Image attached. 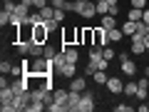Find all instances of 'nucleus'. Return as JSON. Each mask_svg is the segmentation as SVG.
Listing matches in <instances>:
<instances>
[{
    "label": "nucleus",
    "mask_w": 149,
    "mask_h": 112,
    "mask_svg": "<svg viewBox=\"0 0 149 112\" xmlns=\"http://www.w3.org/2000/svg\"><path fill=\"white\" fill-rule=\"evenodd\" d=\"M52 75L55 72V62L50 57H32V65H30V75Z\"/></svg>",
    "instance_id": "nucleus-1"
},
{
    "label": "nucleus",
    "mask_w": 149,
    "mask_h": 112,
    "mask_svg": "<svg viewBox=\"0 0 149 112\" xmlns=\"http://www.w3.org/2000/svg\"><path fill=\"white\" fill-rule=\"evenodd\" d=\"M92 40H95L92 45H102V48L112 45V43H109V32H107L102 25H100V27H92Z\"/></svg>",
    "instance_id": "nucleus-2"
},
{
    "label": "nucleus",
    "mask_w": 149,
    "mask_h": 112,
    "mask_svg": "<svg viewBox=\"0 0 149 112\" xmlns=\"http://www.w3.org/2000/svg\"><path fill=\"white\" fill-rule=\"evenodd\" d=\"M32 40L40 45H45L50 40V30L45 27V22H40V25H32Z\"/></svg>",
    "instance_id": "nucleus-3"
},
{
    "label": "nucleus",
    "mask_w": 149,
    "mask_h": 112,
    "mask_svg": "<svg viewBox=\"0 0 149 112\" xmlns=\"http://www.w3.org/2000/svg\"><path fill=\"white\" fill-rule=\"evenodd\" d=\"M92 110H95V95H92V92H82V100H80L77 112H92Z\"/></svg>",
    "instance_id": "nucleus-4"
},
{
    "label": "nucleus",
    "mask_w": 149,
    "mask_h": 112,
    "mask_svg": "<svg viewBox=\"0 0 149 112\" xmlns=\"http://www.w3.org/2000/svg\"><path fill=\"white\" fill-rule=\"evenodd\" d=\"M129 50H132V55H142L144 50H147V45H144V35L134 32V35H132V45H129Z\"/></svg>",
    "instance_id": "nucleus-5"
},
{
    "label": "nucleus",
    "mask_w": 149,
    "mask_h": 112,
    "mask_svg": "<svg viewBox=\"0 0 149 112\" xmlns=\"http://www.w3.org/2000/svg\"><path fill=\"white\" fill-rule=\"evenodd\" d=\"M80 100H82V92L70 90V95H67V112H77V107H80Z\"/></svg>",
    "instance_id": "nucleus-6"
},
{
    "label": "nucleus",
    "mask_w": 149,
    "mask_h": 112,
    "mask_svg": "<svg viewBox=\"0 0 149 112\" xmlns=\"http://www.w3.org/2000/svg\"><path fill=\"white\" fill-rule=\"evenodd\" d=\"M107 90H109L112 95H119V92H124V82L119 80V77H109V80H107Z\"/></svg>",
    "instance_id": "nucleus-7"
},
{
    "label": "nucleus",
    "mask_w": 149,
    "mask_h": 112,
    "mask_svg": "<svg viewBox=\"0 0 149 112\" xmlns=\"http://www.w3.org/2000/svg\"><path fill=\"white\" fill-rule=\"evenodd\" d=\"M119 62H122L119 67H122L124 75H134V72H137V62H134V60H129V57H124V55H122V57H119Z\"/></svg>",
    "instance_id": "nucleus-8"
},
{
    "label": "nucleus",
    "mask_w": 149,
    "mask_h": 112,
    "mask_svg": "<svg viewBox=\"0 0 149 112\" xmlns=\"http://www.w3.org/2000/svg\"><path fill=\"white\" fill-rule=\"evenodd\" d=\"M57 75H62V77H67V80H72L74 75H77V65H72V62H65L62 67L57 70Z\"/></svg>",
    "instance_id": "nucleus-9"
},
{
    "label": "nucleus",
    "mask_w": 149,
    "mask_h": 112,
    "mask_svg": "<svg viewBox=\"0 0 149 112\" xmlns=\"http://www.w3.org/2000/svg\"><path fill=\"white\" fill-rule=\"evenodd\" d=\"M62 52H65V60H67V62L77 65V60H80V52H77V48H72V45H67V48H62Z\"/></svg>",
    "instance_id": "nucleus-10"
},
{
    "label": "nucleus",
    "mask_w": 149,
    "mask_h": 112,
    "mask_svg": "<svg viewBox=\"0 0 149 112\" xmlns=\"http://www.w3.org/2000/svg\"><path fill=\"white\" fill-rule=\"evenodd\" d=\"M15 100V92H13V87H0V105H8V102Z\"/></svg>",
    "instance_id": "nucleus-11"
},
{
    "label": "nucleus",
    "mask_w": 149,
    "mask_h": 112,
    "mask_svg": "<svg viewBox=\"0 0 149 112\" xmlns=\"http://www.w3.org/2000/svg\"><path fill=\"white\" fill-rule=\"evenodd\" d=\"M147 92H149V77H142L139 87H137V97L139 100H147Z\"/></svg>",
    "instance_id": "nucleus-12"
},
{
    "label": "nucleus",
    "mask_w": 149,
    "mask_h": 112,
    "mask_svg": "<svg viewBox=\"0 0 149 112\" xmlns=\"http://www.w3.org/2000/svg\"><path fill=\"white\" fill-rule=\"evenodd\" d=\"M27 55H30V57H42V55H45V45H40V43L32 40V43H30V52H27Z\"/></svg>",
    "instance_id": "nucleus-13"
},
{
    "label": "nucleus",
    "mask_w": 149,
    "mask_h": 112,
    "mask_svg": "<svg viewBox=\"0 0 149 112\" xmlns=\"http://www.w3.org/2000/svg\"><path fill=\"white\" fill-rule=\"evenodd\" d=\"M70 90H77V92H85V77H77L74 75L70 80Z\"/></svg>",
    "instance_id": "nucleus-14"
},
{
    "label": "nucleus",
    "mask_w": 149,
    "mask_h": 112,
    "mask_svg": "<svg viewBox=\"0 0 149 112\" xmlns=\"http://www.w3.org/2000/svg\"><path fill=\"white\" fill-rule=\"evenodd\" d=\"M102 27H104V30L119 27V25H117V18H114V15H102Z\"/></svg>",
    "instance_id": "nucleus-15"
},
{
    "label": "nucleus",
    "mask_w": 149,
    "mask_h": 112,
    "mask_svg": "<svg viewBox=\"0 0 149 112\" xmlns=\"http://www.w3.org/2000/svg\"><path fill=\"white\" fill-rule=\"evenodd\" d=\"M122 32H124L127 37H132L134 32H137V22H134V20H127V22L122 25Z\"/></svg>",
    "instance_id": "nucleus-16"
},
{
    "label": "nucleus",
    "mask_w": 149,
    "mask_h": 112,
    "mask_svg": "<svg viewBox=\"0 0 149 112\" xmlns=\"http://www.w3.org/2000/svg\"><path fill=\"white\" fill-rule=\"evenodd\" d=\"M109 32V43H119L124 37V32H122V27H112V30H107Z\"/></svg>",
    "instance_id": "nucleus-17"
},
{
    "label": "nucleus",
    "mask_w": 149,
    "mask_h": 112,
    "mask_svg": "<svg viewBox=\"0 0 149 112\" xmlns=\"http://www.w3.org/2000/svg\"><path fill=\"white\" fill-rule=\"evenodd\" d=\"M137 87H139V82H124V95L137 97Z\"/></svg>",
    "instance_id": "nucleus-18"
},
{
    "label": "nucleus",
    "mask_w": 149,
    "mask_h": 112,
    "mask_svg": "<svg viewBox=\"0 0 149 112\" xmlns=\"http://www.w3.org/2000/svg\"><path fill=\"white\" fill-rule=\"evenodd\" d=\"M42 110H47V105H45V102H37V100H32L30 105H27V112H42Z\"/></svg>",
    "instance_id": "nucleus-19"
},
{
    "label": "nucleus",
    "mask_w": 149,
    "mask_h": 112,
    "mask_svg": "<svg viewBox=\"0 0 149 112\" xmlns=\"http://www.w3.org/2000/svg\"><path fill=\"white\" fill-rule=\"evenodd\" d=\"M92 77H95V82H97V85H107V80H109L104 70H97V72L92 75Z\"/></svg>",
    "instance_id": "nucleus-20"
},
{
    "label": "nucleus",
    "mask_w": 149,
    "mask_h": 112,
    "mask_svg": "<svg viewBox=\"0 0 149 112\" xmlns=\"http://www.w3.org/2000/svg\"><path fill=\"white\" fill-rule=\"evenodd\" d=\"M40 15H42V20H52V18H55V8L52 5H45L42 10H40Z\"/></svg>",
    "instance_id": "nucleus-21"
},
{
    "label": "nucleus",
    "mask_w": 149,
    "mask_h": 112,
    "mask_svg": "<svg viewBox=\"0 0 149 112\" xmlns=\"http://www.w3.org/2000/svg\"><path fill=\"white\" fill-rule=\"evenodd\" d=\"M129 20H134V22L144 20V10H139V8H132V10H129Z\"/></svg>",
    "instance_id": "nucleus-22"
},
{
    "label": "nucleus",
    "mask_w": 149,
    "mask_h": 112,
    "mask_svg": "<svg viewBox=\"0 0 149 112\" xmlns=\"http://www.w3.org/2000/svg\"><path fill=\"white\" fill-rule=\"evenodd\" d=\"M57 52H60V50L55 48V45H50V43H45V57H50V60H52V57H55V55H57Z\"/></svg>",
    "instance_id": "nucleus-23"
},
{
    "label": "nucleus",
    "mask_w": 149,
    "mask_h": 112,
    "mask_svg": "<svg viewBox=\"0 0 149 112\" xmlns=\"http://www.w3.org/2000/svg\"><path fill=\"white\" fill-rule=\"evenodd\" d=\"M52 92H55V100L57 102H65V105H67V95H70L67 90H52Z\"/></svg>",
    "instance_id": "nucleus-24"
},
{
    "label": "nucleus",
    "mask_w": 149,
    "mask_h": 112,
    "mask_svg": "<svg viewBox=\"0 0 149 112\" xmlns=\"http://www.w3.org/2000/svg\"><path fill=\"white\" fill-rule=\"evenodd\" d=\"M137 32H139V35H144V37H147V35H149V25H147L144 20H139V22H137Z\"/></svg>",
    "instance_id": "nucleus-25"
},
{
    "label": "nucleus",
    "mask_w": 149,
    "mask_h": 112,
    "mask_svg": "<svg viewBox=\"0 0 149 112\" xmlns=\"http://www.w3.org/2000/svg\"><path fill=\"white\" fill-rule=\"evenodd\" d=\"M97 5V15H107V13H109V5H107V0L104 3H95Z\"/></svg>",
    "instance_id": "nucleus-26"
},
{
    "label": "nucleus",
    "mask_w": 149,
    "mask_h": 112,
    "mask_svg": "<svg viewBox=\"0 0 149 112\" xmlns=\"http://www.w3.org/2000/svg\"><path fill=\"white\" fill-rule=\"evenodd\" d=\"M0 72H3V75H10V72H13V62L3 60V62H0Z\"/></svg>",
    "instance_id": "nucleus-27"
},
{
    "label": "nucleus",
    "mask_w": 149,
    "mask_h": 112,
    "mask_svg": "<svg viewBox=\"0 0 149 112\" xmlns=\"http://www.w3.org/2000/svg\"><path fill=\"white\" fill-rule=\"evenodd\" d=\"M10 18H13V13L3 10V13H0V25H10Z\"/></svg>",
    "instance_id": "nucleus-28"
},
{
    "label": "nucleus",
    "mask_w": 149,
    "mask_h": 112,
    "mask_svg": "<svg viewBox=\"0 0 149 112\" xmlns=\"http://www.w3.org/2000/svg\"><path fill=\"white\" fill-rule=\"evenodd\" d=\"M55 20H57L60 25L65 22V8H55Z\"/></svg>",
    "instance_id": "nucleus-29"
},
{
    "label": "nucleus",
    "mask_w": 149,
    "mask_h": 112,
    "mask_svg": "<svg viewBox=\"0 0 149 112\" xmlns=\"http://www.w3.org/2000/svg\"><path fill=\"white\" fill-rule=\"evenodd\" d=\"M45 27H47L50 32H55V30H57V27H60V22H57V20H55V18H52V20H45Z\"/></svg>",
    "instance_id": "nucleus-30"
},
{
    "label": "nucleus",
    "mask_w": 149,
    "mask_h": 112,
    "mask_svg": "<svg viewBox=\"0 0 149 112\" xmlns=\"http://www.w3.org/2000/svg\"><path fill=\"white\" fill-rule=\"evenodd\" d=\"M132 8H139V10H147V0H132Z\"/></svg>",
    "instance_id": "nucleus-31"
},
{
    "label": "nucleus",
    "mask_w": 149,
    "mask_h": 112,
    "mask_svg": "<svg viewBox=\"0 0 149 112\" xmlns=\"http://www.w3.org/2000/svg\"><path fill=\"white\" fill-rule=\"evenodd\" d=\"M52 8H67V0H50Z\"/></svg>",
    "instance_id": "nucleus-32"
},
{
    "label": "nucleus",
    "mask_w": 149,
    "mask_h": 112,
    "mask_svg": "<svg viewBox=\"0 0 149 112\" xmlns=\"http://www.w3.org/2000/svg\"><path fill=\"white\" fill-rule=\"evenodd\" d=\"M45 5H47V0H32V8H37V10H42Z\"/></svg>",
    "instance_id": "nucleus-33"
},
{
    "label": "nucleus",
    "mask_w": 149,
    "mask_h": 112,
    "mask_svg": "<svg viewBox=\"0 0 149 112\" xmlns=\"http://www.w3.org/2000/svg\"><path fill=\"white\" fill-rule=\"evenodd\" d=\"M3 10H8V13H15V8H17V3H3Z\"/></svg>",
    "instance_id": "nucleus-34"
},
{
    "label": "nucleus",
    "mask_w": 149,
    "mask_h": 112,
    "mask_svg": "<svg viewBox=\"0 0 149 112\" xmlns=\"http://www.w3.org/2000/svg\"><path fill=\"white\" fill-rule=\"evenodd\" d=\"M104 57H107V60H114V50H112L109 45H107V48H104Z\"/></svg>",
    "instance_id": "nucleus-35"
},
{
    "label": "nucleus",
    "mask_w": 149,
    "mask_h": 112,
    "mask_svg": "<svg viewBox=\"0 0 149 112\" xmlns=\"http://www.w3.org/2000/svg\"><path fill=\"white\" fill-rule=\"evenodd\" d=\"M129 110H132L129 105H114V112H129Z\"/></svg>",
    "instance_id": "nucleus-36"
},
{
    "label": "nucleus",
    "mask_w": 149,
    "mask_h": 112,
    "mask_svg": "<svg viewBox=\"0 0 149 112\" xmlns=\"http://www.w3.org/2000/svg\"><path fill=\"white\" fill-rule=\"evenodd\" d=\"M144 22H147V25H149V8H147V10H144Z\"/></svg>",
    "instance_id": "nucleus-37"
},
{
    "label": "nucleus",
    "mask_w": 149,
    "mask_h": 112,
    "mask_svg": "<svg viewBox=\"0 0 149 112\" xmlns=\"http://www.w3.org/2000/svg\"><path fill=\"white\" fill-rule=\"evenodd\" d=\"M144 77H149V65H147V67H144Z\"/></svg>",
    "instance_id": "nucleus-38"
},
{
    "label": "nucleus",
    "mask_w": 149,
    "mask_h": 112,
    "mask_svg": "<svg viewBox=\"0 0 149 112\" xmlns=\"http://www.w3.org/2000/svg\"><path fill=\"white\" fill-rule=\"evenodd\" d=\"M144 45H147V48H149V35H147V37H144Z\"/></svg>",
    "instance_id": "nucleus-39"
},
{
    "label": "nucleus",
    "mask_w": 149,
    "mask_h": 112,
    "mask_svg": "<svg viewBox=\"0 0 149 112\" xmlns=\"http://www.w3.org/2000/svg\"><path fill=\"white\" fill-rule=\"evenodd\" d=\"M95 3H104V0H95Z\"/></svg>",
    "instance_id": "nucleus-40"
},
{
    "label": "nucleus",
    "mask_w": 149,
    "mask_h": 112,
    "mask_svg": "<svg viewBox=\"0 0 149 112\" xmlns=\"http://www.w3.org/2000/svg\"><path fill=\"white\" fill-rule=\"evenodd\" d=\"M3 3H13V0H3Z\"/></svg>",
    "instance_id": "nucleus-41"
},
{
    "label": "nucleus",
    "mask_w": 149,
    "mask_h": 112,
    "mask_svg": "<svg viewBox=\"0 0 149 112\" xmlns=\"http://www.w3.org/2000/svg\"><path fill=\"white\" fill-rule=\"evenodd\" d=\"M147 55H149V48H147Z\"/></svg>",
    "instance_id": "nucleus-42"
},
{
    "label": "nucleus",
    "mask_w": 149,
    "mask_h": 112,
    "mask_svg": "<svg viewBox=\"0 0 149 112\" xmlns=\"http://www.w3.org/2000/svg\"><path fill=\"white\" fill-rule=\"evenodd\" d=\"M147 105H149V100H147Z\"/></svg>",
    "instance_id": "nucleus-43"
}]
</instances>
